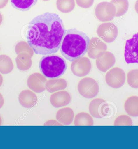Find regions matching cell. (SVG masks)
Segmentation results:
<instances>
[{"instance_id": "ac0fdd59", "label": "cell", "mask_w": 138, "mask_h": 149, "mask_svg": "<svg viewBox=\"0 0 138 149\" xmlns=\"http://www.w3.org/2000/svg\"><path fill=\"white\" fill-rule=\"evenodd\" d=\"M45 86L47 91L50 93H52L66 88L67 84L65 80L60 79L49 80L46 82Z\"/></svg>"}, {"instance_id": "e575fe53", "label": "cell", "mask_w": 138, "mask_h": 149, "mask_svg": "<svg viewBox=\"0 0 138 149\" xmlns=\"http://www.w3.org/2000/svg\"><path fill=\"white\" fill-rule=\"evenodd\" d=\"M2 123V120L1 117V116H0V126L1 125Z\"/></svg>"}, {"instance_id": "3957f363", "label": "cell", "mask_w": 138, "mask_h": 149, "mask_svg": "<svg viewBox=\"0 0 138 149\" xmlns=\"http://www.w3.org/2000/svg\"><path fill=\"white\" fill-rule=\"evenodd\" d=\"M39 68L43 75L48 78H57L62 76L67 70L65 60L58 55L45 56L40 61Z\"/></svg>"}, {"instance_id": "7a4b0ae2", "label": "cell", "mask_w": 138, "mask_h": 149, "mask_svg": "<svg viewBox=\"0 0 138 149\" xmlns=\"http://www.w3.org/2000/svg\"><path fill=\"white\" fill-rule=\"evenodd\" d=\"M89 42V37L85 32L76 28L69 29L62 41L61 54L67 60L72 62L87 53Z\"/></svg>"}, {"instance_id": "f546056e", "label": "cell", "mask_w": 138, "mask_h": 149, "mask_svg": "<svg viewBox=\"0 0 138 149\" xmlns=\"http://www.w3.org/2000/svg\"><path fill=\"white\" fill-rule=\"evenodd\" d=\"M9 2V0H0V9L4 8Z\"/></svg>"}, {"instance_id": "4fadbf2b", "label": "cell", "mask_w": 138, "mask_h": 149, "mask_svg": "<svg viewBox=\"0 0 138 149\" xmlns=\"http://www.w3.org/2000/svg\"><path fill=\"white\" fill-rule=\"evenodd\" d=\"M70 101V95L69 93L66 91L54 93L50 96V103L55 107L59 108L67 105Z\"/></svg>"}, {"instance_id": "6da1fadb", "label": "cell", "mask_w": 138, "mask_h": 149, "mask_svg": "<svg viewBox=\"0 0 138 149\" xmlns=\"http://www.w3.org/2000/svg\"><path fill=\"white\" fill-rule=\"evenodd\" d=\"M66 33L63 21L58 15L46 12L29 23L27 41L36 54L50 55L58 51Z\"/></svg>"}, {"instance_id": "9a60e30c", "label": "cell", "mask_w": 138, "mask_h": 149, "mask_svg": "<svg viewBox=\"0 0 138 149\" xmlns=\"http://www.w3.org/2000/svg\"><path fill=\"white\" fill-rule=\"evenodd\" d=\"M74 116L72 109L69 108H64L58 111L56 115L57 119L59 122L65 125H68L71 123Z\"/></svg>"}, {"instance_id": "4dcf8cb0", "label": "cell", "mask_w": 138, "mask_h": 149, "mask_svg": "<svg viewBox=\"0 0 138 149\" xmlns=\"http://www.w3.org/2000/svg\"><path fill=\"white\" fill-rule=\"evenodd\" d=\"M4 97L2 94L0 93V109L4 106Z\"/></svg>"}, {"instance_id": "e0dca14e", "label": "cell", "mask_w": 138, "mask_h": 149, "mask_svg": "<svg viewBox=\"0 0 138 149\" xmlns=\"http://www.w3.org/2000/svg\"><path fill=\"white\" fill-rule=\"evenodd\" d=\"M31 57L29 54L26 53L18 54L15 59L18 69L22 71L29 70L32 65Z\"/></svg>"}, {"instance_id": "5b68a950", "label": "cell", "mask_w": 138, "mask_h": 149, "mask_svg": "<svg viewBox=\"0 0 138 149\" xmlns=\"http://www.w3.org/2000/svg\"><path fill=\"white\" fill-rule=\"evenodd\" d=\"M124 57L127 63L138 64V33L127 40L124 50Z\"/></svg>"}, {"instance_id": "83f0119b", "label": "cell", "mask_w": 138, "mask_h": 149, "mask_svg": "<svg viewBox=\"0 0 138 149\" xmlns=\"http://www.w3.org/2000/svg\"><path fill=\"white\" fill-rule=\"evenodd\" d=\"M112 106L105 101L101 107V115L102 118L110 116L112 113Z\"/></svg>"}, {"instance_id": "7c38bea8", "label": "cell", "mask_w": 138, "mask_h": 149, "mask_svg": "<svg viewBox=\"0 0 138 149\" xmlns=\"http://www.w3.org/2000/svg\"><path fill=\"white\" fill-rule=\"evenodd\" d=\"M46 83V79L39 73H34L31 74L27 81L28 87L34 92L37 93L45 91Z\"/></svg>"}, {"instance_id": "cb8c5ba5", "label": "cell", "mask_w": 138, "mask_h": 149, "mask_svg": "<svg viewBox=\"0 0 138 149\" xmlns=\"http://www.w3.org/2000/svg\"><path fill=\"white\" fill-rule=\"evenodd\" d=\"M57 9L63 13H68L74 9L75 3L74 0H57Z\"/></svg>"}, {"instance_id": "836d02e7", "label": "cell", "mask_w": 138, "mask_h": 149, "mask_svg": "<svg viewBox=\"0 0 138 149\" xmlns=\"http://www.w3.org/2000/svg\"><path fill=\"white\" fill-rule=\"evenodd\" d=\"M3 16H2V14H1V13H0V25L1 24L2 22H3Z\"/></svg>"}, {"instance_id": "2e32d148", "label": "cell", "mask_w": 138, "mask_h": 149, "mask_svg": "<svg viewBox=\"0 0 138 149\" xmlns=\"http://www.w3.org/2000/svg\"><path fill=\"white\" fill-rule=\"evenodd\" d=\"M124 109L129 116H138V97L132 96L128 97L124 104Z\"/></svg>"}, {"instance_id": "d4e9b609", "label": "cell", "mask_w": 138, "mask_h": 149, "mask_svg": "<svg viewBox=\"0 0 138 149\" xmlns=\"http://www.w3.org/2000/svg\"><path fill=\"white\" fill-rule=\"evenodd\" d=\"M15 50L18 55L21 53H26L29 54L31 57L33 56V49L26 42L22 41L18 43L15 45Z\"/></svg>"}, {"instance_id": "8fae6325", "label": "cell", "mask_w": 138, "mask_h": 149, "mask_svg": "<svg viewBox=\"0 0 138 149\" xmlns=\"http://www.w3.org/2000/svg\"><path fill=\"white\" fill-rule=\"evenodd\" d=\"M107 50V46L99 38L92 37L90 40L88 50V55L90 58L96 59L100 54Z\"/></svg>"}, {"instance_id": "ba28073f", "label": "cell", "mask_w": 138, "mask_h": 149, "mask_svg": "<svg viewBox=\"0 0 138 149\" xmlns=\"http://www.w3.org/2000/svg\"><path fill=\"white\" fill-rule=\"evenodd\" d=\"M118 33V29L114 24L110 22L101 24L97 29V33L100 38L107 43L115 41Z\"/></svg>"}, {"instance_id": "d6986e66", "label": "cell", "mask_w": 138, "mask_h": 149, "mask_svg": "<svg viewBox=\"0 0 138 149\" xmlns=\"http://www.w3.org/2000/svg\"><path fill=\"white\" fill-rule=\"evenodd\" d=\"M13 63L9 56L5 54L0 55V73L8 74L13 71Z\"/></svg>"}, {"instance_id": "5bb4252c", "label": "cell", "mask_w": 138, "mask_h": 149, "mask_svg": "<svg viewBox=\"0 0 138 149\" xmlns=\"http://www.w3.org/2000/svg\"><path fill=\"white\" fill-rule=\"evenodd\" d=\"M18 98L21 105L26 108H32L35 105L37 100L36 95L29 90L22 91Z\"/></svg>"}, {"instance_id": "30bf717a", "label": "cell", "mask_w": 138, "mask_h": 149, "mask_svg": "<svg viewBox=\"0 0 138 149\" xmlns=\"http://www.w3.org/2000/svg\"><path fill=\"white\" fill-rule=\"evenodd\" d=\"M96 64L97 68L99 71L106 72L116 63V58L113 54L109 51L103 52L97 58Z\"/></svg>"}, {"instance_id": "9c48e42d", "label": "cell", "mask_w": 138, "mask_h": 149, "mask_svg": "<svg viewBox=\"0 0 138 149\" xmlns=\"http://www.w3.org/2000/svg\"><path fill=\"white\" fill-rule=\"evenodd\" d=\"M91 62L88 58L82 57L73 61L71 65L72 73L76 76H86L91 70Z\"/></svg>"}, {"instance_id": "52a82bcc", "label": "cell", "mask_w": 138, "mask_h": 149, "mask_svg": "<svg viewBox=\"0 0 138 149\" xmlns=\"http://www.w3.org/2000/svg\"><path fill=\"white\" fill-rule=\"evenodd\" d=\"M126 74L121 68H114L109 70L105 75V81L107 84L113 88H121L126 81Z\"/></svg>"}, {"instance_id": "8992f818", "label": "cell", "mask_w": 138, "mask_h": 149, "mask_svg": "<svg viewBox=\"0 0 138 149\" xmlns=\"http://www.w3.org/2000/svg\"><path fill=\"white\" fill-rule=\"evenodd\" d=\"M116 12L115 7L111 2H101L97 5L95 9L96 17L102 22L112 20L115 16Z\"/></svg>"}, {"instance_id": "ffe728a7", "label": "cell", "mask_w": 138, "mask_h": 149, "mask_svg": "<svg viewBox=\"0 0 138 149\" xmlns=\"http://www.w3.org/2000/svg\"><path fill=\"white\" fill-rule=\"evenodd\" d=\"M38 0H11L13 7L22 11L29 10L36 4Z\"/></svg>"}, {"instance_id": "277c9868", "label": "cell", "mask_w": 138, "mask_h": 149, "mask_svg": "<svg viewBox=\"0 0 138 149\" xmlns=\"http://www.w3.org/2000/svg\"><path fill=\"white\" fill-rule=\"evenodd\" d=\"M78 90L83 97L86 98H93L98 94V84L93 78L85 77L80 81L78 84Z\"/></svg>"}, {"instance_id": "4316f807", "label": "cell", "mask_w": 138, "mask_h": 149, "mask_svg": "<svg viewBox=\"0 0 138 149\" xmlns=\"http://www.w3.org/2000/svg\"><path fill=\"white\" fill-rule=\"evenodd\" d=\"M115 126H132V121L129 116L122 115L118 116L114 121Z\"/></svg>"}, {"instance_id": "f1b7e54d", "label": "cell", "mask_w": 138, "mask_h": 149, "mask_svg": "<svg viewBox=\"0 0 138 149\" xmlns=\"http://www.w3.org/2000/svg\"><path fill=\"white\" fill-rule=\"evenodd\" d=\"M77 5L84 9H88L93 5L94 0H76Z\"/></svg>"}, {"instance_id": "484cf974", "label": "cell", "mask_w": 138, "mask_h": 149, "mask_svg": "<svg viewBox=\"0 0 138 149\" xmlns=\"http://www.w3.org/2000/svg\"><path fill=\"white\" fill-rule=\"evenodd\" d=\"M127 77L128 84L133 88H138V69L130 71Z\"/></svg>"}, {"instance_id": "d590c367", "label": "cell", "mask_w": 138, "mask_h": 149, "mask_svg": "<svg viewBox=\"0 0 138 149\" xmlns=\"http://www.w3.org/2000/svg\"><path fill=\"white\" fill-rule=\"evenodd\" d=\"M43 1H48V0H43Z\"/></svg>"}, {"instance_id": "7402d4cb", "label": "cell", "mask_w": 138, "mask_h": 149, "mask_svg": "<svg viewBox=\"0 0 138 149\" xmlns=\"http://www.w3.org/2000/svg\"><path fill=\"white\" fill-rule=\"evenodd\" d=\"M111 3L115 7V16L117 17L122 16L128 11L129 8L128 0H111Z\"/></svg>"}, {"instance_id": "603a6c76", "label": "cell", "mask_w": 138, "mask_h": 149, "mask_svg": "<svg viewBox=\"0 0 138 149\" xmlns=\"http://www.w3.org/2000/svg\"><path fill=\"white\" fill-rule=\"evenodd\" d=\"M74 123L76 126H92L93 125V120L89 114L81 113L76 116Z\"/></svg>"}, {"instance_id": "1f68e13d", "label": "cell", "mask_w": 138, "mask_h": 149, "mask_svg": "<svg viewBox=\"0 0 138 149\" xmlns=\"http://www.w3.org/2000/svg\"><path fill=\"white\" fill-rule=\"evenodd\" d=\"M135 9L136 11L138 14V0L136 2L135 4Z\"/></svg>"}, {"instance_id": "8d00e7d4", "label": "cell", "mask_w": 138, "mask_h": 149, "mask_svg": "<svg viewBox=\"0 0 138 149\" xmlns=\"http://www.w3.org/2000/svg\"><path fill=\"white\" fill-rule=\"evenodd\" d=\"M0 50H1V48H0Z\"/></svg>"}, {"instance_id": "d6a6232c", "label": "cell", "mask_w": 138, "mask_h": 149, "mask_svg": "<svg viewBox=\"0 0 138 149\" xmlns=\"http://www.w3.org/2000/svg\"><path fill=\"white\" fill-rule=\"evenodd\" d=\"M3 83V77L1 74H0V87L2 86Z\"/></svg>"}, {"instance_id": "44dd1931", "label": "cell", "mask_w": 138, "mask_h": 149, "mask_svg": "<svg viewBox=\"0 0 138 149\" xmlns=\"http://www.w3.org/2000/svg\"><path fill=\"white\" fill-rule=\"evenodd\" d=\"M105 101L101 98H96L91 101L89 104V109L92 116L96 118H102L101 115V107Z\"/></svg>"}]
</instances>
